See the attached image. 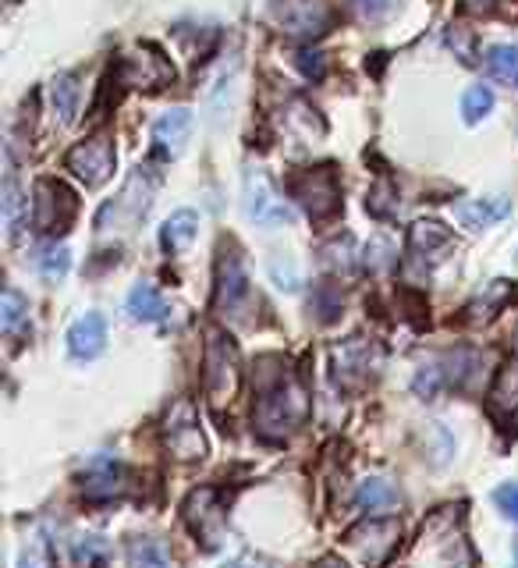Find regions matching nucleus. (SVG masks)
I'll return each instance as SVG.
<instances>
[{
	"label": "nucleus",
	"mask_w": 518,
	"mask_h": 568,
	"mask_svg": "<svg viewBox=\"0 0 518 568\" xmlns=\"http://www.w3.org/2000/svg\"><path fill=\"white\" fill-rule=\"evenodd\" d=\"M309 413H313V402H309L306 384H302L295 373H281L274 384H266L260 390L253 423L266 440H284L306 426Z\"/></svg>",
	"instance_id": "obj_1"
},
{
	"label": "nucleus",
	"mask_w": 518,
	"mask_h": 568,
	"mask_svg": "<svg viewBox=\"0 0 518 568\" xmlns=\"http://www.w3.org/2000/svg\"><path fill=\"white\" fill-rule=\"evenodd\" d=\"M242 387V363L238 348L224 331H210L203 348V395L213 413H221L224 405L235 402Z\"/></svg>",
	"instance_id": "obj_2"
},
{
	"label": "nucleus",
	"mask_w": 518,
	"mask_h": 568,
	"mask_svg": "<svg viewBox=\"0 0 518 568\" xmlns=\"http://www.w3.org/2000/svg\"><path fill=\"white\" fill-rule=\"evenodd\" d=\"M153 174L150 168H135L129 174V182H124L121 195L114 203H106L97 217V231H132L142 217L150 213L153 206Z\"/></svg>",
	"instance_id": "obj_3"
},
{
	"label": "nucleus",
	"mask_w": 518,
	"mask_h": 568,
	"mask_svg": "<svg viewBox=\"0 0 518 568\" xmlns=\"http://www.w3.org/2000/svg\"><path fill=\"white\" fill-rule=\"evenodd\" d=\"M242 206H245V217L260 227H288L295 221V210L288 206V200L274 189V182L260 168L245 171Z\"/></svg>",
	"instance_id": "obj_4"
},
{
	"label": "nucleus",
	"mask_w": 518,
	"mask_h": 568,
	"mask_svg": "<svg viewBox=\"0 0 518 568\" xmlns=\"http://www.w3.org/2000/svg\"><path fill=\"white\" fill-rule=\"evenodd\" d=\"M288 192L313 221H331L334 213L342 210V185H337L334 168H309L295 174L288 182Z\"/></svg>",
	"instance_id": "obj_5"
},
{
	"label": "nucleus",
	"mask_w": 518,
	"mask_h": 568,
	"mask_svg": "<svg viewBox=\"0 0 518 568\" xmlns=\"http://www.w3.org/2000/svg\"><path fill=\"white\" fill-rule=\"evenodd\" d=\"M79 200L64 182H53V178H40L35 182V200H32V227L43 231V235H61L68 224L75 221Z\"/></svg>",
	"instance_id": "obj_6"
},
{
	"label": "nucleus",
	"mask_w": 518,
	"mask_h": 568,
	"mask_svg": "<svg viewBox=\"0 0 518 568\" xmlns=\"http://www.w3.org/2000/svg\"><path fill=\"white\" fill-rule=\"evenodd\" d=\"M384 348L366 337H348L334 348V377L342 387H363L380 373Z\"/></svg>",
	"instance_id": "obj_7"
},
{
	"label": "nucleus",
	"mask_w": 518,
	"mask_h": 568,
	"mask_svg": "<svg viewBox=\"0 0 518 568\" xmlns=\"http://www.w3.org/2000/svg\"><path fill=\"white\" fill-rule=\"evenodd\" d=\"M118 79L124 85H132V89H164V85L174 82V68H171V61L156 47L139 43V47L121 53Z\"/></svg>",
	"instance_id": "obj_8"
},
{
	"label": "nucleus",
	"mask_w": 518,
	"mask_h": 568,
	"mask_svg": "<svg viewBox=\"0 0 518 568\" xmlns=\"http://www.w3.org/2000/svg\"><path fill=\"white\" fill-rule=\"evenodd\" d=\"M185 523L195 537L203 540V547H217L224 540L227 529V515H224V494L217 487H200L189 494L185 501Z\"/></svg>",
	"instance_id": "obj_9"
},
{
	"label": "nucleus",
	"mask_w": 518,
	"mask_h": 568,
	"mask_svg": "<svg viewBox=\"0 0 518 568\" xmlns=\"http://www.w3.org/2000/svg\"><path fill=\"white\" fill-rule=\"evenodd\" d=\"M164 440H167V452L177 462H203L206 458V437L200 430V416H195V405L189 398L171 408L167 426H164Z\"/></svg>",
	"instance_id": "obj_10"
},
{
	"label": "nucleus",
	"mask_w": 518,
	"mask_h": 568,
	"mask_svg": "<svg viewBox=\"0 0 518 568\" xmlns=\"http://www.w3.org/2000/svg\"><path fill=\"white\" fill-rule=\"evenodd\" d=\"M114 160H118L114 142L106 135H93V139L79 142V146L64 156V164L85 189H97L114 174Z\"/></svg>",
	"instance_id": "obj_11"
},
{
	"label": "nucleus",
	"mask_w": 518,
	"mask_h": 568,
	"mask_svg": "<svg viewBox=\"0 0 518 568\" xmlns=\"http://www.w3.org/2000/svg\"><path fill=\"white\" fill-rule=\"evenodd\" d=\"M398 537H402V526L398 519H387V515H369V523L355 526L348 532V544L359 550L363 561L369 565H384L390 558V550L398 547Z\"/></svg>",
	"instance_id": "obj_12"
},
{
	"label": "nucleus",
	"mask_w": 518,
	"mask_h": 568,
	"mask_svg": "<svg viewBox=\"0 0 518 568\" xmlns=\"http://www.w3.org/2000/svg\"><path fill=\"white\" fill-rule=\"evenodd\" d=\"M277 18L284 32L298 36V40H313V36H324L331 26V8L327 0H281Z\"/></svg>",
	"instance_id": "obj_13"
},
{
	"label": "nucleus",
	"mask_w": 518,
	"mask_h": 568,
	"mask_svg": "<svg viewBox=\"0 0 518 568\" xmlns=\"http://www.w3.org/2000/svg\"><path fill=\"white\" fill-rule=\"evenodd\" d=\"M248 302V277L245 266L235 253H224L217 263V295H213V306L221 313H238Z\"/></svg>",
	"instance_id": "obj_14"
},
{
	"label": "nucleus",
	"mask_w": 518,
	"mask_h": 568,
	"mask_svg": "<svg viewBox=\"0 0 518 568\" xmlns=\"http://www.w3.org/2000/svg\"><path fill=\"white\" fill-rule=\"evenodd\" d=\"M103 348H106V320L100 313H85L68 327L71 359L89 363V359H97V355H103Z\"/></svg>",
	"instance_id": "obj_15"
},
{
	"label": "nucleus",
	"mask_w": 518,
	"mask_h": 568,
	"mask_svg": "<svg viewBox=\"0 0 518 568\" xmlns=\"http://www.w3.org/2000/svg\"><path fill=\"white\" fill-rule=\"evenodd\" d=\"M511 213L508 195H487V200H466L455 206V221L469 231H487L494 224H501Z\"/></svg>",
	"instance_id": "obj_16"
},
{
	"label": "nucleus",
	"mask_w": 518,
	"mask_h": 568,
	"mask_svg": "<svg viewBox=\"0 0 518 568\" xmlns=\"http://www.w3.org/2000/svg\"><path fill=\"white\" fill-rule=\"evenodd\" d=\"M192 135V111L189 106H174V111H167L164 118H160L153 124V142H156V150L160 153H167V156H177L185 150V142Z\"/></svg>",
	"instance_id": "obj_17"
},
{
	"label": "nucleus",
	"mask_w": 518,
	"mask_h": 568,
	"mask_svg": "<svg viewBox=\"0 0 518 568\" xmlns=\"http://www.w3.org/2000/svg\"><path fill=\"white\" fill-rule=\"evenodd\" d=\"M398 505H402V494L384 476H369L359 484V490H355V508L366 515H390Z\"/></svg>",
	"instance_id": "obj_18"
},
{
	"label": "nucleus",
	"mask_w": 518,
	"mask_h": 568,
	"mask_svg": "<svg viewBox=\"0 0 518 568\" xmlns=\"http://www.w3.org/2000/svg\"><path fill=\"white\" fill-rule=\"evenodd\" d=\"M121 479H124V473H121L118 462L100 455V458L89 462V469H85V497H89V501H100V497H118L124 490Z\"/></svg>",
	"instance_id": "obj_19"
},
{
	"label": "nucleus",
	"mask_w": 518,
	"mask_h": 568,
	"mask_svg": "<svg viewBox=\"0 0 518 568\" xmlns=\"http://www.w3.org/2000/svg\"><path fill=\"white\" fill-rule=\"evenodd\" d=\"M195 235H200V213H195V210H174L171 217L164 221V227H160V245H164V253L177 256L195 242Z\"/></svg>",
	"instance_id": "obj_20"
},
{
	"label": "nucleus",
	"mask_w": 518,
	"mask_h": 568,
	"mask_svg": "<svg viewBox=\"0 0 518 568\" xmlns=\"http://www.w3.org/2000/svg\"><path fill=\"white\" fill-rule=\"evenodd\" d=\"M455 245L451 231L437 224V221H416L413 231H408V248H413L416 256H430V260H440V253H448Z\"/></svg>",
	"instance_id": "obj_21"
},
{
	"label": "nucleus",
	"mask_w": 518,
	"mask_h": 568,
	"mask_svg": "<svg viewBox=\"0 0 518 568\" xmlns=\"http://www.w3.org/2000/svg\"><path fill=\"white\" fill-rule=\"evenodd\" d=\"M124 310H129L132 320H139V324H160V320H167L171 306L167 298L160 295L153 284H135V288L129 292V302H124Z\"/></svg>",
	"instance_id": "obj_22"
},
{
	"label": "nucleus",
	"mask_w": 518,
	"mask_h": 568,
	"mask_svg": "<svg viewBox=\"0 0 518 568\" xmlns=\"http://www.w3.org/2000/svg\"><path fill=\"white\" fill-rule=\"evenodd\" d=\"M0 213H4V227L8 235L14 239L22 221L29 217V200L22 195V185H18V174H14V164L8 160V174H4V189H0Z\"/></svg>",
	"instance_id": "obj_23"
},
{
	"label": "nucleus",
	"mask_w": 518,
	"mask_h": 568,
	"mask_svg": "<svg viewBox=\"0 0 518 568\" xmlns=\"http://www.w3.org/2000/svg\"><path fill=\"white\" fill-rule=\"evenodd\" d=\"M79 103H82L79 75H58V79L50 82V106H53V114H58L61 124H75Z\"/></svg>",
	"instance_id": "obj_24"
},
{
	"label": "nucleus",
	"mask_w": 518,
	"mask_h": 568,
	"mask_svg": "<svg viewBox=\"0 0 518 568\" xmlns=\"http://www.w3.org/2000/svg\"><path fill=\"white\" fill-rule=\"evenodd\" d=\"M490 405L497 413H508V416L518 408V359L505 363L501 373H497V381L490 387Z\"/></svg>",
	"instance_id": "obj_25"
},
{
	"label": "nucleus",
	"mask_w": 518,
	"mask_h": 568,
	"mask_svg": "<svg viewBox=\"0 0 518 568\" xmlns=\"http://www.w3.org/2000/svg\"><path fill=\"white\" fill-rule=\"evenodd\" d=\"M35 271H40V277L47 284H58L68 277L71 271V253H68V245H58V242H50L40 248V256H35Z\"/></svg>",
	"instance_id": "obj_26"
},
{
	"label": "nucleus",
	"mask_w": 518,
	"mask_h": 568,
	"mask_svg": "<svg viewBox=\"0 0 518 568\" xmlns=\"http://www.w3.org/2000/svg\"><path fill=\"white\" fill-rule=\"evenodd\" d=\"M487 71L490 79L505 82V85H518V47L511 43H497L487 50Z\"/></svg>",
	"instance_id": "obj_27"
},
{
	"label": "nucleus",
	"mask_w": 518,
	"mask_h": 568,
	"mask_svg": "<svg viewBox=\"0 0 518 568\" xmlns=\"http://www.w3.org/2000/svg\"><path fill=\"white\" fill-rule=\"evenodd\" d=\"M515 295V281H490L487 284V292L484 295H479L476 302H473V306H469V316L473 320H490L497 310H505V302Z\"/></svg>",
	"instance_id": "obj_28"
},
{
	"label": "nucleus",
	"mask_w": 518,
	"mask_h": 568,
	"mask_svg": "<svg viewBox=\"0 0 518 568\" xmlns=\"http://www.w3.org/2000/svg\"><path fill=\"white\" fill-rule=\"evenodd\" d=\"M129 565L132 568H174V558L160 540H132L129 544Z\"/></svg>",
	"instance_id": "obj_29"
},
{
	"label": "nucleus",
	"mask_w": 518,
	"mask_h": 568,
	"mask_svg": "<svg viewBox=\"0 0 518 568\" xmlns=\"http://www.w3.org/2000/svg\"><path fill=\"white\" fill-rule=\"evenodd\" d=\"M26 327H29V302L14 288H8L4 298H0V331H4L8 337H14L18 331H26Z\"/></svg>",
	"instance_id": "obj_30"
},
{
	"label": "nucleus",
	"mask_w": 518,
	"mask_h": 568,
	"mask_svg": "<svg viewBox=\"0 0 518 568\" xmlns=\"http://www.w3.org/2000/svg\"><path fill=\"white\" fill-rule=\"evenodd\" d=\"M366 210L377 221H390V217H395V213H398V189H395V182H390V178H380V182L369 189Z\"/></svg>",
	"instance_id": "obj_31"
},
{
	"label": "nucleus",
	"mask_w": 518,
	"mask_h": 568,
	"mask_svg": "<svg viewBox=\"0 0 518 568\" xmlns=\"http://www.w3.org/2000/svg\"><path fill=\"white\" fill-rule=\"evenodd\" d=\"M363 263L373 274L390 271V266H395V242H390L387 235H373L363 248Z\"/></svg>",
	"instance_id": "obj_32"
},
{
	"label": "nucleus",
	"mask_w": 518,
	"mask_h": 568,
	"mask_svg": "<svg viewBox=\"0 0 518 568\" xmlns=\"http://www.w3.org/2000/svg\"><path fill=\"white\" fill-rule=\"evenodd\" d=\"M324 263L331 266V271H337V274H352L355 271V242H352V235H342V239H331L324 248Z\"/></svg>",
	"instance_id": "obj_33"
},
{
	"label": "nucleus",
	"mask_w": 518,
	"mask_h": 568,
	"mask_svg": "<svg viewBox=\"0 0 518 568\" xmlns=\"http://www.w3.org/2000/svg\"><path fill=\"white\" fill-rule=\"evenodd\" d=\"M490 111H494V93L487 85L466 89V97H461V118H466V124H479Z\"/></svg>",
	"instance_id": "obj_34"
},
{
	"label": "nucleus",
	"mask_w": 518,
	"mask_h": 568,
	"mask_svg": "<svg viewBox=\"0 0 518 568\" xmlns=\"http://www.w3.org/2000/svg\"><path fill=\"white\" fill-rule=\"evenodd\" d=\"M309 306L324 324H334V320L342 316V292H337V284H316Z\"/></svg>",
	"instance_id": "obj_35"
},
{
	"label": "nucleus",
	"mask_w": 518,
	"mask_h": 568,
	"mask_svg": "<svg viewBox=\"0 0 518 568\" xmlns=\"http://www.w3.org/2000/svg\"><path fill=\"white\" fill-rule=\"evenodd\" d=\"M494 505L501 508L508 519H515L518 523V484H501L494 490Z\"/></svg>",
	"instance_id": "obj_36"
},
{
	"label": "nucleus",
	"mask_w": 518,
	"mask_h": 568,
	"mask_svg": "<svg viewBox=\"0 0 518 568\" xmlns=\"http://www.w3.org/2000/svg\"><path fill=\"white\" fill-rule=\"evenodd\" d=\"M271 274H274V281H277V288H284V292H295V288H298V271H295V263H281V260H274V263H271Z\"/></svg>",
	"instance_id": "obj_37"
},
{
	"label": "nucleus",
	"mask_w": 518,
	"mask_h": 568,
	"mask_svg": "<svg viewBox=\"0 0 518 568\" xmlns=\"http://www.w3.org/2000/svg\"><path fill=\"white\" fill-rule=\"evenodd\" d=\"M298 68L306 71V79H324V68H327V61H324V53H313V50H302L298 53Z\"/></svg>",
	"instance_id": "obj_38"
},
{
	"label": "nucleus",
	"mask_w": 518,
	"mask_h": 568,
	"mask_svg": "<svg viewBox=\"0 0 518 568\" xmlns=\"http://www.w3.org/2000/svg\"><path fill=\"white\" fill-rule=\"evenodd\" d=\"M18 568H50V561L43 558V550H40V547H32V550H26V555H22Z\"/></svg>",
	"instance_id": "obj_39"
},
{
	"label": "nucleus",
	"mask_w": 518,
	"mask_h": 568,
	"mask_svg": "<svg viewBox=\"0 0 518 568\" xmlns=\"http://www.w3.org/2000/svg\"><path fill=\"white\" fill-rule=\"evenodd\" d=\"M224 568H260V561L253 558V555H238L231 565H224Z\"/></svg>",
	"instance_id": "obj_40"
},
{
	"label": "nucleus",
	"mask_w": 518,
	"mask_h": 568,
	"mask_svg": "<svg viewBox=\"0 0 518 568\" xmlns=\"http://www.w3.org/2000/svg\"><path fill=\"white\" fill-rule=\"evenodd\" d=\"M390 4V0H359V8L363 11H369V14H377V11H384Z\"/></svg>",
	"instance_id": "obj_41"
},
{
	"label": "nucleus",
	"mask_w": 518,
	"mask_h": 568,
	"mask_svg": "<svg viewBox=\"0 0 518 568\" xmlns=\"http://www.w3.org/2000/svg\"><path fill=\"white\" fill-rule=\"evenodd\" d=\"M466 4H469L473 11H490V8H494V0H466Z\"/></svg>",
	"instance_id": "obj_42"
},
{
	"label": "nucleus",
	"mask_w": 518,
	"mask_h": 568,
	"mask_svg": "<svg viewBox=\"0 0 518 568\" xmlns=\"http://www.w3.org/2000/svg\"><path fill=\"white\" fill-rule=\"evenodd\" d=\"M316 568H348V565H345V561H337V558H324Z\"/></svg>",
	"instance_id": "obj_43"
},
{
	"label": "nucleus",
	"mask_w": 518,
	"mask_h": 568,
	"mask_svg": "<svg viewBox=\"0 0 518 568\" xmlns=\"http://www.w3.org/2000/svg\"><path fill=\"white\" fill-rule=\"evenodd\" d=\"M515 568H518V561H515Z\"/></svg>",
	"instance_id": "obj_44"
}]
</instances>
